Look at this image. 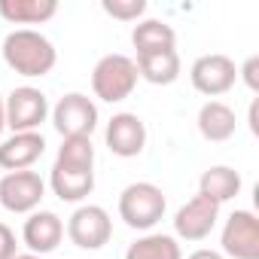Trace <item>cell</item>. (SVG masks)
Wrapping results in <instances>:
<instances>
[{
  "instance_id": "cell-1",
  "label": "cell",
  "mask_w": 259,
  "mask_h": 259,
  "mask_svg": "<svg viewBox=\"0 0 259 259\" xmlns=\"http://www.w3.org/2000/svg\"><path fill=\"white\" fill-rule=\"evenodd\" d=\"M49 186L67 204H79L92 195V189H95L92 138H61L58 156H55L52 171H49Z\"/></svg>"
},
{
  "instance_id": "cell-2",
  "label": "cell",
  "mask_w": 259,
  "mask_h": 259,
  "mask_svg": "<svg viewBox=\"0 0 259 259\" xmlns=\"http://www.w3.org/2000/svg\"><path fill=\"white\" fill-rule=\"evenodd\" d=\"M4 61L10 70H16L19 76L37 79V76H49L55 61H58V49L52 46V40L34 28H16L4 37Z\"/></svg>"
},
{
  "instance_id": "cell-3",
  "label": "cell",
  "mask_w": 259,
  "mask_h": 259,
  "mask_svg": "<svg viewBox=\"0 0 259 259\" xmlns=\"http://www.w3.org/2000/svg\"><path fill=\"white\" fill-rule=\"evenodd\" d=\"M165 210H168V198L156 183L138 180L119 192V220L135 232H150L165 217Z\"/></svg>"
},
{
  "instance_id": "cell-4",
  "label": "cell",
  "mask_w": 259,
  "mask_h": 259,
  "mask_svg": "<svg viewBox=\"0 0 259 259\" xmlns=\"http://www.w3.org/2000/svg\"><path fill=\"white\" fill-rule=\"evenodd\" d=\"M138 64L135 58H128L122 52H110L98 58L92 67V92L104 104H122L125 98H132L138 89Z\"/></svg>"
},
{
  "instance_id": "cell-5",
  "label": "cell",
  "mask_w": 259,
  "mask_h": 259,
  "mask_svg": "<svg viewBox=\"0 0 259 259\" xmlns=\"http://www.w3.org/2000/svg\"><path fill=\"white\" fill-rule=\"evenodd\" d=\"M52 125L61 138H92V132L98 128L101 116H98V104L82 95V92H67L58 98V104L49 110Z\"/></svg>"
},
{
  "instance_id": "cell-6",
  "label": "cell",
  "mask_w": 259,
  "mask_h": 259,
  "mask_svg": "<svg viewBox=\"0 0 259 259\" xmlns=\"http://www.w3.org/2000/svg\"><path fill=\"white\" fill-rule=\"evenodd\" d=\"M4 107H7V128H13V135L40 132V125L49 119V98L34 85L13 89L4 98Z\"/></svg>"
},
{
  "instance_id": "cell-7",
  "label": "cell",
  "mask_w": 259,
  "mask_h": 259,
  "mask_svg": "<svg viewBox=\"0 0 259 259\" xmlns=\"http://www.w3.org/2000/svg\"><path fill=\"white\" fill-rule=\"evenodd\" d=\"M189 82H192V89H195L198 95L217 101L220 95H226V92L235 89V82H238V67H235V61H232L229 55L210 52V55H201V58L192 61V67H189Z\"/></svg>"
},
{
  "instance_id": "cell-8",
  "label": "cell",
  "mask_w": 259,
  "mask_h": 259,
  "mask_svg": "<svg viewBox=\"0 0 259 259\" xmlns=\"http://www.w3.org/2000/svg\"><path fill=\"white\" fill-rule=\"evenodd\" d=\"M64 232L70 244H76L79 250H101L113 238V220L101 204H79L67 217Z\"/></svg>"
},
{
  "instance_id": "cell-9",
  "label": "cell",
  "mask_w": 259,
  "mask_h": 259,
  "mask_svg": "<svg viewBox=\"0 0 259 259\" xmlns=\"http://www.w3.org/2000/svg\"><path fill=\"white\" fill-rule=\"evenodd\" d=\"M220 253L226 259H259V217L253 210H235L223 223Z\"/></svg>"
},
{
  "instance_id": "cell-10",
  "label": "cell",
  "mask_w": 259,
  "mask_h": 259,
  "mask_svg": "<svg viewBox=\"0 0 259 259\" xmlns=\"http://www.w3.org/2000/svg\"><path fill=\"white\" fill-rule=\"evenodd\" d=\"M46 198V180L37 171H10L0 177V204L10 213H34Z\"/></svg>"
},
{
  "instance_id": "cell-11",
  "label": "cell",
  "mask_w": 259,
  "mask_h": 259,
  "mask_svg": "<svg viewBox=\"0 0 259 259\" xmlns=\"http://www.w3.org/2000/svg\"><path fill=\"white\" fill-rule=\"evenodd\" d=\"M104 144L119 159H135L147 150V125L138 113H113V119L104 128Z\"/></svg>"
},
{
  "instance_id": "cell-12",
  "label": "cell",
  "mask_w": 259,
  "mask_h": 259,
  "mask_svg": "<svg viewBox=\"0 0 259 259\" xmlns=\"http://www.w3.org/2000/svg\"><path fill=\"white\" fill-rule=\"evenodd\" d=\"M220 223V204H213L210 198L204 195H192L177 213H174V235L180 241H204L210 238V232L217 229Z\"/></svg>"
},
{
  "instance_id": "cell-13",
  "label": "cell",
  "mask_w": 259,
  "mask_h": 259,
  "mask_svg": "<svg viewBox=\"0 0 259 259\" xmlns=\"http://www.w3.org/2000/svg\"><path fill=\"white\" fill-rule=\"evenodd\" d=\"M64 238V220L55 210H34L28 213L25 226H22V244L28 247V253L46 256L52 250H58Z\"/></svg>"
},
{
  "instance_id": "cell-14",
  "label": "cell",
  "mask_w": 259,
  "mask_h": 259,
  "mask_svg": "<svg viewBox=\"0 0 259 259\" xmlns=\"http://www.w3.org/2000/svg\"><path fill=\"white\" fill-rule=\"evenodd\" d=\"M43 153H46V138L40 132L10 135L7 141H0V168L7 174L10 171H28Z\"/></svg>"
},
{
  "instance_id": "cell-15",
  "label": "cell",
  "mask_w": 259,
  "mask_h": 259,
  "mask_svg": "<svg viewBox=\"0 0 259 259\" xmlns=\"http://www.w3.org/2000/svg\"><path fill=\"white\" fill-rule=\"evenodd\" d=\"M195 122H198V135L204 141H210V144H223V141L235 138V132H238L235 110L226 101H207V104H201Z\"/></svg>"
},
{
  "instance_id": "cell-16",
  "label": "cell",
  "mask_w": 259,
  "mask_h": 259,
  "mask_svg": "<svg viewBox=\"0 0 259 259\" xmlns=\"http://www.w3.org/2000/svg\"><path fill=\"white\" fill-rule=\"evenodd\" d=\"M241 186H244L241 174H238L235 168H229V165H210V168L198 177V195L210 198L213 204L232 201V198L241 192Z\"/></svg>"
},
{
  "instance_id": "cell-17",
  "label": "cell",
  "mask_w": 259,
  "mask_h": 259,
  "mask_svg": "<svg viewBox=\"0 0 259 259\" xmlns=\"http://www.w3.org/2000/svg\"><path fill=\"white\" fill-rule=\"evenodd\" d=\"M135 64H138V76L153 82V85H171V82L180 79V55H177V49L138 55Z\"/></svg>"
},
{
  "instance_id": "cell-18",
  "label": "cell",
  "mask_w": 259,
  "mask_h": 259,
  "mask_svg": "<svg viewBox=\"0 0 259 259\" xmlns=\"http://www.w3.org/2000/svg\"><path fill=\"white\" fill-rule=\"evenodd\" d=\"M55 13V0H0V19L10 25H46Z\"/></svg>"
},
{
  "instance_id": "cell-19",
  "label": "cell",
  "mask_w": 259,
  "mask_h": 259,
  "mask_svg": "<svg viewBox=\"0 0 259 259\" xmlns=\"http://www.w3.org/2000/svg\"><path fill=\"white\" fill-rule=\"evenodd\" d=\"M132 43H135L138 55L162 52V49H177V31L168 22H162V19H144V22L135 25Z\"/></svg>"
},
{
  "instance_id": "cell-20",
  "label": "cell",
  "mask_w": 259,
  "mask_h": 259,
  "mask_svg": "<svg viewBox=\"0 0 259 259\" xmlns=\"http://www.w3.org/2000/svg\"><path fill=\"white\" fill-rule=\"evenodd\" d=\"M125 259H183V250H180L174 235L147 232L135 244H128Z\"/></svg>"
},
{
  "instance_id": "cell-21",
  "label": "cell",
  "mask_w": 259,
  "mask_h": 259,
  "mask_svg": "<svg viewBox=\"0 0 259 259\" xmlns=\"http://www.w3.org/2000/svg\"><path fill=\"white\" fill-rule=\"evenodd\" d=\"M101 10L119 22H138L147 13V0H101Z\"/></svg>"
},
{
  "instance_id": "cell-22",
  "label": "cell",
  "mask_w": 259,
  "mask_h": 259,
  "mask_svg": "<svg viewBox=\"0 0 259 259\" xmlns=\"http://www.w3.org/2000/svg\"><path fill=\"white\" fill-rule=\"evenodd\" d=\"M238 79H244V85L256 95L259 92V55H250L241 67H238Z\"/></svg>"
},
{
  "instance_id": "cell-23",
  "label": "cell",
  "mask_w": 259,
  "mask_h": 259,
  "mask_svg": "<svg viewBox=\"0 0 259 259\" xmlns=\"http://www.w3.org/2000/svg\"><path fill=\"white\" fill-rule=\"evenodd\" d=\"M19 253V241H16V232L7 226V223H0V259H13Z\"/></svg>"
},
{
  "instance_id": "cell-24",
  "label": "cell",
  "mask_w": 259,
  "mask_h": 259,
  "mask_svg": "<svg viewBox=\"0 0 259 259\" xmlns=\"http://www.w3.org/2000/svg\"><path fill=\"white\" fill-rule=\"evenodd\" d=\"M186 259H226L220 250H210V247H198V250H192Z\"/></svg>"
},
{
  "instance_id": "cell-25",
  "label": "cell",
  "mask_w": 259,
  "mask_h": 259,
  "mask_svg": "<svg viewBox=\"0 0 259 259\" xmlns=\"http://www.w3.org/2000/svg\"><path fill=\"white\" fill-rule=\"evenodd\" d=\"M247 122H250V132H253V135H259V98H253V104H250V116H247Z\"/></svg>"
},
{
  "instance_id": "cell-26",
  "label": "cell",
  "mask_w": 259,
  "mask_h": 259,
  "mask_svg": "<svg viewBox=\"0 0 259 259\" xmlns=\"http://www.w3.org/2000/svg\"><path fill=\"white\" fill-rule=\"evenodd\" d=\"M7 128V107H4V95H0V135H4Z\"/></svg>"
},
{
  "instance_id": "cell-27",
  "label": "cell",
  "mask_w": 259,
  "mask_h": 259,
  "mask_svg": "<svg viewBox=\"0 0 259 259\" xmlns=\"http://www.w3.org/2000/svg\"><path fill=\"white\" fill-rule=\"evenodd\" d=\"M13 259H43V256H37V253H16Z\"/></svg>"
}]
</instances>
